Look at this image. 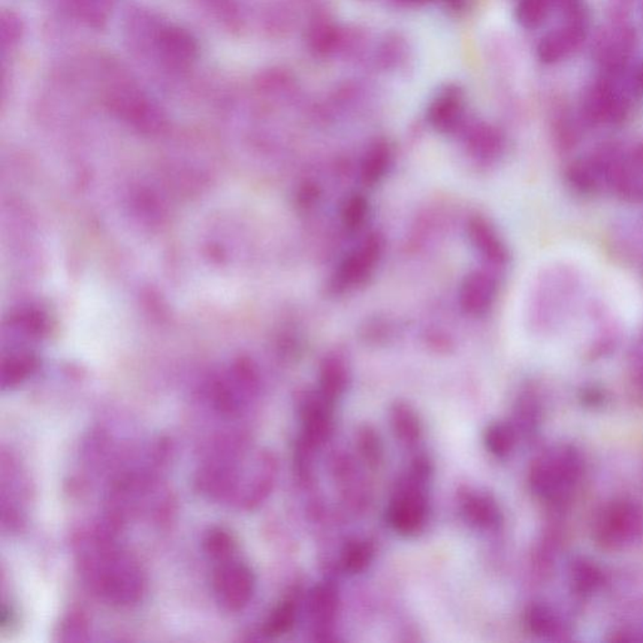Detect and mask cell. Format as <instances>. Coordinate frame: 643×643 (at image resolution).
Masks as SVG:
<instances>
[{
  "mask_svg": "<svg viewBox=\"0 0 643 643\" xmlns=\"http://www.w3.org/2000/svg\"><path fill=\"white\" fill-rule=\"evenodd\" d=\"M80 567L90 587L110 602L131 605L143 596V570L108 536L92 537L80 553Z\"/></svg>",
  "mask_w": 643,
  "mask_h": 643,
  "instance_id": "obj_1",
  "label": "cell"
},
{
  "mask_svg": "<svg viewBox=\"0 0 643 643\" xmlns=\"http://www.w3.org/2000/svg\"><path fill=\"white\" fill-rule=\"evenodd\" d=\"M126 33L135 52L172 74L187 71L198 57V43L187 30L145 11L129 13Z\"/></svg>",
  "mask_w": 643,
  "mask_h": 643,
  "instance_id": "obj_2",
  "label": "cell"
},
{
  "mask_svg": "<svg viewBox=\"0 0 643 643\" xmlns=\"http://www.w3.org/2000/svg\"><path fill=\"white\" fill-rule=\"evenodd\" d=\"M584 473V459L573 446H558L531 465V491L549 503L566 500Z\"/></svg>",
  "mask_w": 643,
  "mask_h": 643,
  "instance_id": "obj_3",
  "label": "cell"
},
{
  "mask_svg": "<svg viewBox=\"0 0 643 643\" xmlns=\"http://www.w3.org/2000/svg\"><path fill=\"white\" fill-rule=\"evenodd\" d=\"M428 472L430 467L427 460H416L409 482L391 501L388 521L403 536H415L427 524V499L424 493V482L427 479Z\"/></svg>",
  "mask_w": 643,
  "mask_h": 643,
  "instance_id": "obj_4",
  "label": "cell"
},
{
  "mask_svg": "<svg viewBox=\"0 0 643 643\" xmlns=\"http://www.w3.org/2000/svg\"><path fill=\"white\" fill-rule=\"evenodd\" d=\"M643 536V506L632 499L607 506L594 524V539L606 549H621Z\"/></svg>",
  "mask_w": 643,
  "mask_h": 643,
  "instance_id": "obj_5",
  "label": "cell"
},
{
  "mask_svg": "<svg viewBox=\"0 0 643 643\" xmlns=\"http://www.w3.org/2000/svg\"><path fill=\"white\" fill-rule=\"evenodd\" d=\"M213 590L226 611H243L255 594V573L247 564L232 558L220 561V566L214 570Z\"/></svg>",
  "mask_w": 643,
  "mask_h": 643,
  "instance_id": "obj_6",
  "label": "cell"
},
{
  "mask_svg": "<svg viewBox=\"0 0 643 643\" xmlns=\"http://www.w3.org/2000/svg\"><path fill=\"white\" fill-rule=\"evenodd\" d=\"M635 47V29L623 20H615L597 38L594 59L607 77H615L624 71Z\"/></svg>",
  "mask_w": 643,
  "mask_h": 643,
  "instance_id": "obj_7",
  "label": "cell"
},
{
  "mask_svg": "<svg viewBox=\"0 0 643 643\" xmlns=\"http://www.w3.org/2000/svg\"><path fill=\"white\" fill-rule=\"evenodd\" d=\"M585 120L591 123L621 122L627 116L630 102L616 90L609 77L596 81L585 92L582 106Z\"/></svg>",
  "mask_w": 643,
  "mask_h": 643,
  "instance_id": "obj_8",
  "label": "cell"
},
{
  "mask_svg": "<svg viewBox=\"0 0 643 643\" xmlns=\"http://www.w3.org/2000/svg\"><path fill=\"white\" fill-rule=\"evenodd\" d=\"M585 28L587 24L584 14L569 18L566 26L548 33L539 42L537 50L538 59L546 65H553L567 59L584 43Z\"/></svg>",
  "mask_w": 643,
  "mask_h": 643,
  "instance_id": "obj_9",
  "label": "cell"
},
{
  "mask_svg": "<svg viewBox=\"0 0 643 643\" xmlns=\"http://www.w3.org/2000/svg\"><path fill=\"white\" fill-rule=\"evenodd\" d=\"M381 252L382 244L380 238L376 235L368 238L342 263L337 273L336 286L349 288L364 283L379 263Z\"/></svg>",
  "mask_w": 643,
  "mask_h": 643,
  "instance_id": "obj_10",
  "label": "cell"
},
{
  "mask_svg": "<svg viewBox=\"0 0 643 643\" xmlns=\"http://www.w3.org/2000/svg\"><path fill=\"white\" fill-rule=\"evenodd\" d=\"M329 404L321 395L308 398L302 409L303 421L304 448L312 449L321 445L332 433V415Z\"/></svg>",
  "mask_w": 643,
  "mask_h": 643,
  "instance_id": "obj_11",
  "label": "cell"
},
{
  "mask_svg": "<svg viewBox=\"0 0 643 643\" xmlns=\"http://www.w3.org/2000/svg\"><path fill=\"white\" fill-rule=\"evenodd\" d=\"M495 293H497V285L493 278L475 271L464 280V285L461 286V308L469 315H482L493 304Z\"/></svg>",
  "mask_w": 643,
  "mask_h": 643,
  "instance_id": "obj_12",
  "label": "cell"
},
{
  "mask_svg": "<svg viewBox=\"0 0 643 643\" xmlns=\"http://www.w3.org/2000/svg\"><path fill=\"white\" fill-rule=\"evenodd\" d=\"M460 508L465 521L479 529H495L501 523L499 506L490 495L465 493L461 498Z\"/></svg>",
  "mask_w": 643,
  "mask_h": 643,
  "instance_id": "obj_13",
  "label": "cell"
},
{
  "mask_svg": "<svg viewBox=\"0 0 643 643\" xmlns=\"http://www.w3.org/2000/svg\"><path fill=\"white\" fill-rule=\"evenodd\" d=\"M464 108L463 93L458 89H448L440 93L431 104L428 120L439 131H452L463 119Z\"/></svg>",
  "mask_w": 643,
  "mask_h": 643,
  "instance_id": "obj_14",
  "label": "cell"
},
{
  "mask_svg": "<svg viewBox=\"0 0 643 643\" xmlns=\"http://www.w3.org/2000/svg\"><path fill=\"white\" fill-rule=\"evenodd\" d=\"M525 624L533 635L543 639H557L566 632L563 621L551 607L534 603L525 612Z\"/></svg>",
  "mask_w": 643,
  "mask_h": 643,
  "instance_id": "obj_15",
  "label": "cell"
},
{
  "mask_svg": "<svg viewBox=\"0 0 643 643\" xmlns=\"http://www.w3.org/2000/svg\"><path fill=\"white\" fill-rule=\"evenodd\" d=\"M349 382V371L341 358H325L319 374L321 396L328 403H334L343 394Z\"/></svg>",
  "mask_w": 643,
  "mask_h": 643,
  "instance_id": "obj_16",
  "label": "cell"
},
{
  "mask_svg": "<svg viewBox=\"0 0 643 643\" xmlns=\"http://www.w3.org/2000/svg\"><path fill=\"white\" fill-rule=\"evenodd\" d=\"M392 430L404 445H413L421 437L422 427L418 413L406 404H396L391 410Z\"/></svg>",
  "mask_w": 643,
  "mask_h": 643,
  "instance_id": "obj_17",
  "label": "cell"
},
{
  "mask_svg": "<svg viewBox=\"0 0 643 643\" xmlns=\"http://www.w3.org/2000/svg\"><path fill=\"white\" fill-rule=\"evenodd\" d=\"M310 616L315 624L327 627L336 617L338 593L334 585L325 584L315 588L310 602Z\"/></svg>",
  "mask_w": 643,
  "mask_h": 643,
  "instance_id": "obj_18",
  "label": "cell"
},
{
  "mask_svg": "<svg viewBox=\"0 0 643 643\" xmlns=\"http://www.w3.org/2000/svg\"><path fill=\"white\" fill-rule=\"evenodd\" d=\"M569 576L573 590L582 596L594 593L605 581L602 570L596 564L585 560L573 561Z\"/></svg>",
  "mask_w": 643,
  "mask_h": 643,
  "instance_id": "obj_19",
  "label": "cell"
},
{
  "mask_svg": "<svg viewBox=\"0 0 643 643\" xmlns=\"http://www.w3.org/2000/svg\"><path fill=\"white\" fill-rule=\"evenodd\" d=\"M470 239L479 252L490 261L501 263L506 259V250L493 229L482 220H475L470 224Z\"/></svg>",
  "mask_w": 643,
  "mask_h": 643,
  "instance_id": "obj_20",
  "label": "cell"
},
{
  "mask_svg": "<svg viewBox=\"0 0 643 643\" xmlns=\"http://www.w3.org/2000/svg\"><path fill=\"white\" fill-rule=\"evenodd\" d=\"M298 615V605L297 600L293 597L283 600L271 611L270 617L265 621L264 632L265 636L268 637H279L286 635L289 631L294 627L295 621H297Z\"/></svg>",
  "mask_w": 643,
  "mask_h": 643,
  "instance_id": "obj_21",
  "label": "cell"
},
{
  "mask_svg": "<svg viewBox=\"0 0 643 643\" xmlns=\"http://www.w3.org/2000/svg\"><path fill=\"white\" fill-rule=\"evenodd\" d=\"M516 433L514 427L503 422L490 425L486 428L484 442L486 448L497 458H506L515 446Z\"/></svg>",
  "mask_w": 643,
  "mask_h": 643,
  "instance_id": "obj_22",
  "label": "cell"
},
{
  "mask_svg": "<svg viewBox=\"0 0 643 643\" xmlns=\"http://www.w3.org/2000/svg\"><path fill=\"white\" fill-rule=\"evenodd\" d=\"M372 558L373 545L367 540H355L346 545L341 561L346 572L356 575L364 572L370 566Z\"/></svg>",
  "mask_w": 643,
  "mask_h": 643,
  "instance_id": "obj_23",
  "label": "cell"
},
{
  "mask_svg": "<svg viewBox=\"0 0 643 643\" xmlns=\"http://www.w3.org/2000/svg\"><path fill=\"white\" fill-rule=\"evenodd\" d=\"M553 0H521L516 7V20L527 29H534L545 22Z\"/></svg>",
  "mask_w": 643,
  "mask_h": 643,
  "instance_id": "obj_24",
  "label": "cell"
},
{
  "mask_svg": "<svg viewBox=\"0 0 643 643\" xmlns=\"http://www.w3.org/2000/svg\"><path fill=\"white\" fill-rule=\"evenodd\" d=\"M205 551L213 560L219 561L231 560L235 552V540L229 531L216 528L208 533L205 538Z\"/></svg>",
  "mask_w": 643,
  "mask_h": 643,
  "instance_id": "obj_25",
  "label": "cell"
},
{
  "mask_svg": "<svg viewBox=\"0 0 643 643\" xmlns=\"http://www.w3.org/2000/svg\"><path fill=\"white\" fill-rule=\"evenodd\" d=\"M359 454L371 467H377L383 460V448L381 440L376 431L371 427L359 430L357 436Z\"/></svg>",
  "mask_w": 643,
  "mask_h": 643,
  "instance_id": "obj_26",
  "label": "cell"
},
{
  "mask_svg": "<svg viewBox=\"0 0 643 643\" xmlns=\"http://www.w3.org/2000/svg\"><path fill=\"white\" fill-rule=\"evenodd\" d=\"M389 164V151L386 145H377L368 153L364 164V177L367 183L380 180Z\"/></svg>",
  "mask_w": 643,
  "mask_h": 643,
  "instance_id": "obj_27",
  "label": "cell"
},
{
  "mask_svg": "<svg viewBox=\"0 0 643 643\" xmlns=\"http://www.w3.org/2000/svg\"><path fill=\"white\" fill-rule=\"evenodd\" d=\"M539 409L537 404L536 398L524 397L521 404H519L518 412H516V421L521 433L531 434L536 430L538 425Z\"/></svg>",
  "mask_w": 643,
  "mask_h": 643,
  "instance_id": "obj_28",
  "label": "cell"
},
{
  "mask_svg": "<svg viewBox=\"0 0 643 643\" xmlns=\"http://www.w3.org/2000/svg\"><path fill=\"white\" fill-rule=\"evenodd\" d=\"M366 201L362 198H352L343 210V223L347 228L357 229L365 222L367 213Z\"/></svg>",
  "mask_w": 643,
  "mask_h": 643,
  "instance_id": "obj_29",
  "label": "cell"
},
{
  "mask_svg": "<svg viewBox=\"0 0 643 643\" xmlns=\"http://www.w3.org/2000/svg\"><path fill=\"white\" fill-rule=\"evenodd\" d=\"M220 20L231 27L237 26V7L232 0H202Z\"/></svg>",
  "mask_w": 643,
  "mask_h": 643,
  "instance_id": "obj_30",
  "label": "cell"
},
{
  "mask_svg": "<svg viewBox=\"0 0 643 643\" xmlns=\"http://www.w3.org/2000/svg\"><path fill=\"white\" fill-rule=\"evenodd\" d=\"M635 382L637 388H639V391H641L643 394V349L642 352L639 353V359H637L635 368Z\"/></svg>",
  "mask_w": 643,
  "mask_h": 643,
  "instance_id": "obj_31",
  "label": "cell"
},
{
  "mask_svg": "<svg viewBox=\"0 0 643 643\" xmlns=\"http://www.w3.org/2000/svg\"><path fill=\"white\" fill-rule=\"evenodd\" d=\"M632 86L635 87V90H639V92H643V63L639 66V68L637 69L635 77H633Z\"/></svg>",
  "mask_w": 643,
  "mask_h": 643,
  "instance_id": "obj_32",
  "label": "cell"
},
{
  "mask_svg": "<svg viewBox=\"0 0 643 643\" xmlns=\"http://www.w3.org/2000/svg\"><path fill=\"white\" fill-rule=\"evenodd\" d=\"M398 2L407 5H420L425 4V3L430 2V0H398Z\"/></svg>",
  "mask_w": 643,
  "mask_h": 643,
  "instance_id": "obj_33",
  "label": "cell"
},
{
  "mask_svg": "<svg viewBox=\"0 0 643 643\" xmlns=\"http://www.w3.org/2000/svg\"><path fill=\"white\" fill-rule=\"evenodd\" d=\"M450 2H454L455 4H458V3L463 2V0H450Z\"/></svg>",
  "mask_w": 643,
  "mask_h": 643,
  "instance_id": "obj_34",
  "label": "cell"
}]
</instances>
